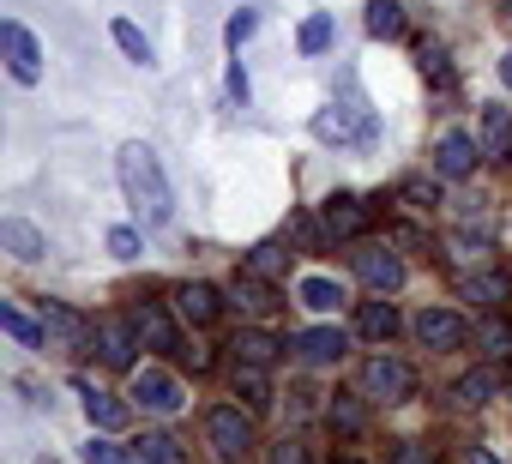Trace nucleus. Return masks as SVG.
Returning <instances> with one entry per match:
<instances>
[{
  "label": "nucleus",
  "mask_w": 512,
  "mask_h": 464,
  "mask_svg": "<svg viewBox=\"0 0 512 464\" xmlns=\"http://www.w3.org/2000/svg\"><path fill=\"white\" fill-rule=\"evenodd\" d=\"M0 242H7L19 260H37V254H43V236H37L25 217H7V223H0Z\"/></svg>",
  "instance_id": "25"
},
{
  "label": "nucleus",
  "mask_w": 512,
  "mask_h": 464,
  "mask_svg": "<svg viewBox=\"0 0 512 464\" xmlns=\"http://www.w3.org/2000/svg\"><path fill=\"white\" fill-rule=\"evenodd\" d=\"M0 326H7V338H19L25 350H43V338H49V332H43V326H31V320H25V314L13 308V302L0 308Z\"/></svg>",
  "instance_id": "29"
},
{
  "label": "nucleus",
  "mask_w": 512,
  "mask_h": 464,
  "mask_svg": "<svg viewBox=\"0 0 512 464\" xmlns=\"http://www.w3.org/2000/svg\"><path fill=\"white\" fill-rule=\"evenodd\" d=\"M416 338H422L428 350H458V344L470 338V326H464L452 308H422V314H416Z\"/></svg>",
  "instance_id": "7"
},
{
  "label": "nucleus",
  "mask_w": 512,
  "mask_h": 464,
  "mask_svg": "<svg viewBox=\"0 0 512 464\" xmlns=\"http://www.w3.org/2000/svg\"><path fill=\"white\" fill-rule=\"evenodd\" d=\"M296 43H302V55H326V49H332V13H314Z\"/></svg>",
  "instance_id": "30"
},
{
  "label": "nucleus",
  "mask_w": 512,
  "mask_h": 464,
  "mask_svg": "<svg viewBox=\"0 0 512 464\" xmlns=\"http://www.w3.org/2000/svg\"><path fill=\"white\" fill-rule=\"evenodd\" d=\"M43 464H55V458H43Z\"/></svg>",
  "instance_id": "44"
},
{
  "label": "nucleus",
  "mask_w": 512,
  "mask_h": 464,
  "mask_svg": "<svg viewBox=\"0 0 512 464\" xmlns=\"http://www.w3.org/2000/svg\"><path fill=\"white\" fill-rule=\"evenodd\" d=\"M133 338H139L133 326L103 320V326H97V350H103V362H109V368H133Z\"/></svg>",
  "instance_id": "16"
},
{
  "label": "nucleus",
  "mask_w": 512,
  "mask_h": 464,
  "mask_svg": "<svg viewBox=\"0 0 512 464\" xmlns=\"http://www.w3.org/2000/svg\"><path fill=\"white\" fill-rule=\"evenodd\" d=\"M356 278H362L368 290H380V296H386V290H398V284H404V260H398L392 248H362V254H356Z\"/></svg>",
  "instance_id": "9"
},
{
  "label": "nucleus",
  "mask_w": 512,
  "mask_h": 464,
  "mask_svg": "<svg viewBox=\"0 0 512 464\" xmlns=\"http://www.w3.org/2000/svg\"><path fill=\"white\" fill-rule=\"evenodd\" d=\"M253 31H260V13H253V7H241V13H229V25H223V43H229V49H241Z\"/></svg>",
  "instance_id": "33"
},
{
  "label": "nucleus",
  "mask_w": 512,
  "mask_h": 464,
  "mask_svg": "<svg viewBox=\"0 0 512 464\" xmlns=\"http://www.w3.org/2000/svg\"><path fill=\"white\" fill-rule=\"evenodd\" d=\"M356 332L374 338V344H386V338L398 332V308H392V302H362V308H356Z\"/></svg>",
  "instance_id": "18"
},
{
  "label": "nucleus",
  "mask_w": 512,
  "mask_h": 464,
  "mask_svg": "<svg viewBox=\"0 0 512 464\" xmlns=\"http://www.w3.org/2000/svg\"><path fill=\"white\" fill-rule=\"evenodd\" d=\"M0 43H7V67H13L19 85H37V79H43V49H37V37H31L19 19L0 25Z\"/></svg>",
  "instance_id": "4"
},
{
  "label": "nucleus",
  "mask_w": 512,
  "mask_h": 464,
  "mask_svg": "<svg viewBox=\"0 0 512 464\" xmlns=\"http://www.w3.org/2000/svg\"><path fill=\"white\" fill-rule=\"evenodd\" d=\"M229 350H235V362H247V368H272L284 344H278L272 332H241V338H235Z\"/></svg>",
  "instance_id": "17"
},
{
  "label": "nucleus",
  "mask_w": 512,
  "mask_h": 464,
  "mask_svg": "<svg viewBox=\"0 0 512 464\" xmlns=\"http://www.w3.org/2000/svg\"><path fill=\"white\" fill-rule=\"evenodd\" d=\"M452 392H458V404H482V398H494V392H500V380H494L488 368H476V374H464Z\"/></svg>",
  "instance_id": "31"
},
{
  "label": "nucleus",
  "mask_w": 512,
  "mask_h": 464,
  "mask_svg": "<svg viewBox=\"0 0 512 464\" xmlns=\"http://www.w3.org/2000/svg\"><path fill=\"white\" fill-rule=\"evenodd\" d=\"M235 398H247L253 410H272V386H266V368H247V362H235Z\"/></svg>",
  "instance_id": "21"
},
{
  "label": "nucleus",
  "mask_w": 512,
  "mask_h": 464,
  "mask_svg": "<svg viewBox=\"0 0 512 464\" xmlns=\"http://www.w3.org/2000/svg\"><path fill=\"white\" fill-rule=\"evenodd\" d=\"M229 97L247 103V73H241V67H229Z\"/></svg>",
  "instance_id": "39"
},
{
  "label": "nucleus",
  "mask_w": 512,
  "mask_h": 464,
  "mask_svg": "<svg viewBox=\"0 0 512 464\" xmlns=\"http://www.w3.org/2000/svg\"><path fill=\"white\" fill-rule=\"evenodd\" d=\"M368 31L374 37H404V7L398 0H368Z\"/></svg>",
  "instance_id": "28"
},
{
  "label": "nucleus",
  "mask_w": 512,
  "mask_h": 464,
  "mask_svg": "<svg viewBox=\"0 0 512 464\" xmlns=\"http://www.w3.org/2000/svg\"><path fill=\"white\" fill-rule=\"evenodd\" d=\"M410 199H422V205L434 199V205H440V193H434V181H410Z\"/></svg>",
  "instance_id": "40"
},
{
  "label": "nucleus",
  "mask_w": 512,
  "mask_h": 464,
  "mask_svg": "<svg viewBox=\"0 0 512 464\" xmlns=\"http://www.w3.org/2000/svg\"><path fill=\"white\" fill-rule=\"evenodd\" d=\"M109 254L133 260V254H139V236H133V229H109Z\"/></svg>",
  "instance_id": "38"
},
{
  "label": "nucleus",
  "mask_w": 512,
  "mask_h": 464,
  "mask_svg": "<svg viewBox=\"0 0 512 464\" xmlns=\"http://www.w3.org/2000/svg\"><path fill=\"white\" fill-rule=\"evenodd\" d=\"M284 266H290L284 248H253V260H247V272H260V278H278Z\"/></svg>",
  "instance_id": "35"
},
{
  "label": "nucleus",
  "mask_w": 512,
  "mask_h": 464,
  "mask_svg": "<svg viewBox=\"0 0 512 464\" xmlns=\"http://www.w3.org/2000/svg\"><path fill=\"white\" fill-rule=\"evenodd\" d=\"M434 169H440L446 181H464V175L476 169V139H470V133H440V145H434Z\"/></svg>",
  "instance_id": "11"
},
{
  "label": "nucleus",
  "mask_w": 512,
  "mask_h": 464,
  "mask_svg": "<svg viewBox=\"0 0 512 464\" xmlns=\"http://www.w3.org/2000/svg\"><path fill=\"white\" fill-rule=\"evenodd\" d=\"M121 187H127V199H133V211L145 217V223H169V211H175V199H169V181H163V169H157V151L151 145H121Z\"/></svg>",
  "instance_id": "1"
},
{
  "label": "nucleus",
  "mask_w": 512,
  "mask_h": 464,
  "mask_svg": "<svg viewBox=\"0 0 512 464\" xmlns=\"http://www.w3.org/2000/svg\"><path fill=\"white\" fill-rule=\"evenodd\" d=\"M338 464H356V458H338Z\"/></svg>",
  "instance_id": "43"
},
{
  "label": "nucleus",
  "mask_w": 512,
  "mask_h": 464,
  "mask_svg": "<svg viewBox=\"0 0 512 464\" xmlns=\"http://www.w3.org/2000/svg\"><path fill=\"white\" fill-rule=\"evenodd\" d=\"M392 464H440V458H434V446H422V440H404V446L392 452Z\"/></svg>",
  "instance_id": "37"
},
{
  "label": "nucleus",
  "mask_w": 512,
  "mask_h": 464,
  "mask_svg": "<svg viewBox=\"0 0 512 464\" xmlns=\"http://www.w3.org/2000/svg\"><path fill=\"white\" fill-rule=\"evenodd\" d=\"M314 133H320L326 145H350V139H362V145H368V139H374V115H362V121H356L350 109H338V103H332V109H320V115H314Z\"/></svg>",
  "instance_id": "8"
},
{
  "label": "nucleus",
  "mask_w": 512,
  "mask_h": 464,
  "mask_svg": "<svg viewBox=\"0 0 512 464\" xmlns=\"http://www.w3.org/2000/svg\"><path fill=\"white\" fill-rule=\"evenodd\" d=\"M476 344H482V356H494V362H506V356H512V326H506L500 314H488V320L476 326Z\"/></svg>",
  "instance_id": "27"
},
{
  "label": "nucleus",
  "mask_w": 512,
  "mask_h": 464,
  "mask_svg": "<svg viewBox=\"0 0 512 464\" xmlns=\"http://www.w3.org/2000/svg\"><path fill=\"white\" fill-rule=\"evenodd\" d=\"M464 464H500V458H494V452H482V446H476V452H470V458H464Z\"/></svg>",
  "instance_id": "41"
},
{
  "label": "nucleus",
  "mask_w": 512,
  "mask_h": 464,
  "mask_svg": "<svg viewBox=\"0 0 512 464\" xmlns=\"http://www.w3.org/2000/svg\"><path fill=\"white\" fill-rule=\"evenodd\" d=\"M109 37L121 43V55H127V61H139V67H151V37H145V31H139L133 19H115V25H109Z\"/></svg>",
  "instance_id": "26"
},
{
  "label": "nucleus",
  "mask_w": 512,
  "mask_h": 464,
  "mask_svg": "<svg viewBox=\"0 0 512 464\" xmlns=\"http://www.w3.org/2000/svg\"><path fill=\"white\" fill-rule=\"evenodd\" d=\"M85 416H91V428L115 434V428L127 422V404H121V398H109V392H85Z\"/></svg>",
  "instance_id": "24"
},
{
  "label": "nucleus",
  "mask_w": 512,
  "mask_h": 464,
  "mask_svg": "<svg viewBox=\"0 0 512 464\" xmlns=\"http://www.w3.org/2000/svg\"><path fill=\"white\" fill-rule=\"evenodd\" d=\"M266 464H308V446H302V440H278V446L266 452Z\"/></svg>",
  "instance_id": "36"
},
{
  "label": "nucleus",
  "mask_w": 512,
  "mask_h": 464,
  "mask_svg": "<svg viewBox=\"0 0 512 464\" xmlns=\"http://www.w3.org/2000/svg\"><path fill=\"white\" fill-rule=\"evenodd\" d=\"M175 308H181V320H193V326H211V320L223 314V302H217L211 284H181V290H175Z\"/></svg>",
  "instance_id": "14"
},
{
  "label": "nucleus",
  "mask_w": 512,
  "mask_h": 464,
  "mask_svg": "<svg viewBox=\"0 0 512 464\" xmlns=\"http://www.w3.org/2000/svg\"><path fill=\"white\" fill-rule=\"evenodd\" d=\"M133 404H139L145 416H181V410H187V392H181L175 374H163V368H139V374H133Z\"/></svg>",
  "instance_id": "3"
},
{
  "label": "nucleus",
  "mask_w": 512,
  "mask_h": 464,
  "mask_svg": "<svg viewBox=\"0 0 512 464\" xmlns=\"http://www.w3.org/2000/svg\"><path fill=\"white\" fill-rule=\"evenodd\" d=\"M482 157H494V163L512 157V109H500V103H482Z\"/></svg>",
  "instance_id": "12"
},
{
  "label": "nucleus",
  "mask_w": 512,
  "mask_h": 464,
  "mask_svg": "<svg viewBox=\"0 0 512 464\" xmlns=\"http://www.w3.org/2000/svg\"><path fill=\"white\" fill-rule=\"evenodd\" d=\"M506 290H512V284H506L500 272H470V278H458V296H464V302H506Z\"/></svg>",
  "instance_id": "22"
},
{
  "label": "nucleus",
  "mask_w": 512,
  "mask_h": 464,
  "mask_svg": "<svg viewBox=\"0 0 512 464\" xmlns=\"http://www.w3.org/2000/svg\"><path fill=\"white\" fill-rule=\"evenodd\" d=\"M332 422H338L344 434H362V422H368V410H362L356 398H332Z\"/></svg>",
  "instance_id": "34"
},
{
  "label": "nucleus",
  "mask_w": 512,
  "mask_h": 464,
  "mask_svg": "<svg viewBox=\"0 0 512 464\" xmlns=\"http://www.w3.org/2000/svg\"><path fill=\"white\" fill-rule=\"evenodd\" d=\"M296 302H302V308H314V314H332V308L344 302V290H338L332 278H320V272H314V278H302V284H296Z\"/></svg>",
  "instance_id": "19"
},
{
  "label": "nucleus",
  "mask_w": 512,
  "mask_h": 464,
  "mask_svg": "<svg viewBox=\"0 0 512 464\" xmlns=\"http://www.w3.org/2000/svg\"><path fill=\"white\" fill-rule=\"evenodd\" d=\"M205 434H211V446H217V452H229V458H235V452H247V446H253V416H241L235 404H223V410H211V416H205Z\"/></svg>",
  "instance_id": "6"
},
{
  "label": "nucleus",
  "mask_w": 512,
  "mask_h": 464,
  "mask_svg": "<svg viewBox=\"0 0 512 464\" xmlns=\"http://www.w3.org/2000/svg\"><path fill=\"white\" fill-rule=\"evenodd\" d=\"M290 350H302L308 362H338V356L350 350V338H344L338 326H314V332H302V338H290Z\"/></svg>",
  "instance_id": "15"
},
{
  "label": "nucleus",
  "mask_w": 512,
  "mask_h": 464,
  "mask_svg": "<svg viewBox=\"0 0 512 464\" xmlns=\"http://www.w3.org/2000/svg\"><path fill=\"white\" fill-rule=\"evenodd\" d=\"M133 332H139V344H151V350H181V338H175V320H169L157 302H145V308L133 314Z\"/></svg>",
  "instance_id": "13"
},
{
  "label": "nucleus",
  "mask_w": 512,
  "mask_h": 464,
  "mask_svg": "<svg viewBox=\"0 0 512 464\" xmlns=\"http://www.w3.org/2000/svg\"><path fill=\"white\" fill-rule=\"evenodd\" d=\"M145 464H187V452H181V440L175 434H163V428H151V434H139V446H133Z\"/></svg>",
  "instance_id": "20"
},
{
  "label": "nucleus",
  "mask_w": 512,
  "mask_h": 464,
  "mask_svg": "<svg viewBox=\"0 0 512 464\" xmlns=\"http://www.w3.org/2000/svg\"><path fill=\"white\" fill-rule=\"evenodd\" d=\"M320 229H326L332 242H350V236H362V229H368V205L356 193H332L320 205Z\"/></svg>",
  "instance_id": "5"
},
{
  "label": "nucleus",
  "mask_w": 512,
  "mask_h": 464,
  "mask_svg": "<svg viewBox=\"0 0 512 464\" xmlns=\"http://www.w3.org/2000/svg\"><path fill=\"white\" fill-rule=\"evenodd\" d=\"M362 392L368 398H386V404H404L416 392V368L398 362V356H368L362 362Z\"/></svg>",
  "instance_id": "2"
},
{
  "label": "nucleus",
  "mask_w": 512,
  "mask_h": 464,
  "mask_svg": "<svg viewBox=\"0 0 512 464\" xmlns=\"http://www.w3.org/2000/svg\"><path fill=\"white\" fill-rule=\"evenodd\" d=\"M85 464H139V452H121L115 440L91 434V446H85Z\"/></svg>",
  "instance_id": "32"
},
{
  "label": "nucleus",
  "mask_w": 512,
  "mask_h": 464,
  "mask_svg": "<svg viewBox=\"0 0 512 464\" xmlns=\"http://www.w3.org/2000/svg\"><path fill=\"white\" fill-rule=\"evenodd\" d=\"M506 7H512V0H506Z\"/></svg>",
  "instance_id": "45"
},
{
  "label": "nucleus",
  "mask_w": 512,
  "mask_h": 464,
  "mask_svg": "<svg viewBox=\"0 0 512 464\" xmlns=\"http://www.w3.org/2000/svg\"><path fill=\"white\" fill-rule=\"evenodd\" d=\"M229 302L241 308V314H278L284 302H278V290L260 278V272H235V284H229Z\"/></svg>",
  "instance_id": "10"
},
{
  "label": "nucleus",
  "mask_w": 512,
  "mask_h": 464,
  "mask_svg": "<svg viewBox=\"0 0 512 464\" xmlns=\"http://www.w3.org/2000/svg\"><path fill=\"white\" fill-rule=\"evenodd\" d=\"M43 332H55L61 344H85V320L61 302H43Z\"/></svg>",
  "instance_id": "23"
},
{
  "label": "nucleus",
  "mask_w": 512,
  "mask_h": 464,
  "mask_svg": "<svg viewBox=\"0 0 512 464\" xmlns=\"http://www.w3.org/2000/svg\"><path fill=\"white\" fill-rule=\"evenodd\" d=\"M500 79H506V85H512V49H506V61H500Z\"/></svg>",
  "instance_id": "42"
}]
</instances>
